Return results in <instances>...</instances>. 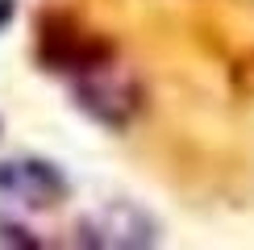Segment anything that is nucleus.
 Instances as JSON below:
<instances>
[{
	"label": "nucleus",
	"instance_id": "nucleus-2",
	"mask_svg": "<svg viewBox=\"0 0 254 250\" xmlns=\"http://www.w3.org/2000/svg\"><path fill=\"white\" fill-rule=\"evenodd\" d=\"M0 192L29 208H42V204H59L67 196V180L59 175L55 163L17 159V163H0Z\"/></svg>",
	"mask_w": 254,
	"mask_h": 250
},
{
	"label": "nucleus",
	"instance_id": "nucleus-1",
	"mask_svg": "<svg viewBox=\"0 0 254 250\" xmlns=\"http://www.w3.org/2000/svg\"><path fill=\"white\" fill-rule=\"evenodd\" d=\"M75 100L96 121L125 125V121L133 117V109H137V88H133L129 75H121V71L113 67V59H100V62H92L88 71H79Z\"/></svg>",
	"mask_w": 254,
	"mask_h": 250
},
{
	"label": "nucleus",
	"instance_id": "nucleus-3",
	"mask_svg": "<svg viewBox=\"0 0 254 250\" xmlns=\"http://www.w3.org/2000/svg\"><path fill=\"white\" fill-rule=\"evenodd\" d=\"M121 217L125 221L113 217V208H104L96 221L83 225V242H96V246H142V242H150V221H142L133 208H125Z\"/></svg>",
	"mask_w": 254,
	"mask_h": 250
}]
</instances>
